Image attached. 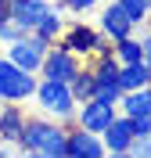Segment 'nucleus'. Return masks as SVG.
I'll return each mask as SVG.
<instances>
[{"instance_id":"12","label":"nucleus","mask_w":151,"mask_h":158,"mask_svg":"<svg viewBox=\"0 0 151 158\" xmlns=\"http://www.w3.org/2000/svg\"><path fill=\"white\" fill-rule=\"evenodd\" d=\"M47 7H50V0H7V22H15L18 29L32 32Z\"/></svg>"},{"instance_id":"9","label":"nucleus","mask_w":151,"mask_h":158,"mask_svg":"<svg viewBox=\"0 0 151 158\" xmlns=\"http://www.w3.org/2000/svg\"><path fill=\"white\" fill-rule=\"evenodd\" d=\"M101 140H104V151H108V155H130L133 140H137V137H133V118H126V115L119 111V115L104 126Z\"/></svg>"},{"instance_id":"7","label":"nucleus","mask_w":151,"mask_h":158,"mask_svg":"<svg viewBox=\"0 0 151 158\" xmlns=\"http://www.w3.org/2000/svg\"><path fill=\"white\" fill-rule=\"evenodd\" d=\"M97 29H101V36L108 40V43H115V40L137 32V25H133L130 15L119 7V0H104V7H101V15H97Z\"/></svg>"},{"instance_id":"4","label":"nucleus","mask_w":151,"mask_h":158,"mask_svg":"<svg viewBox=\"0 0 151 158\" xmlns=\"http://www.w3.org/2000/svg\"><path fill=\"white\" fill-rule=\"evenodd\" d=\"M36 83H40V76L36 72H25L18 69V65H11L4 54H0V101H29L32 94H36Z\"/></svg>"},{"instance_id":"6","label":"nucleus","mask_w":151,"mask_h":158,"mask_svg":"<svg viewBox=\"0 0 151 158\" xmlns=\"http://www.w3.org/2000/svg\"><path fill=\"white\" fill-rule=\"evenodd\" d=\"M79 65H83V58H76V54H72V50H65L61 43H50L47 54H43V61H40V72H36V76H40V79H58V83H69V79L79 72Z\"/></svg>"},{"instance_id":"3","label":"nucleus","mask_w":151,"mask_h":158,"mask_svg":"<svg viewBox=\"0 0 151 158\" xmlns=\"http://www.w3.org/2000/svg\"><path fill=\"white\" fill-rule=\"evenodd\" d=\"M54 43H61L65 50H72L76 58H97L101 50L111 47L108 40L101 36L97 25H86V22H72V25H65V32H61Z\"/></svg>"},{"instance_id":"23","label":"nucleus","mask_w":151,"mask_h":158,"mask_svg":"<svg viewBox=\"0 0 151 158\" xmlns=\"http://www.w3.org/2000/svg\"><path fill=\"white\" fill-rule=\"evenodd\" d=\"M148 22H151V18H148ZM148 32H151V25H148Z\"/></svg>"},{"instance_id":"16","label":"nucleus","mask_w":151,"mask_h":158,"mask_svg":"<svg viewBox=\"0 0 151 158\" xmlns=\"http://www.w3.org/2000/svg\"><path fill=\"white\" fill-rule=\"evenodd\" d=\"M69 90H72V97H76V101H90V97H94L97 83H94V69H90V65H79V72L69 79Z\"/></svg>"},{"instance_id":"2","label":"nucleus","mask_w":151,"mask_h":158,"mask_svg":"<svg viewBox=\"0 0 151 158\" xmlns=\"http://www.w3.org/2000/svg\"><path fill=\"white\" fill-rule=\"evenodd\" d=\"M36 104L47 118H58V122H72L76 118V104L79 101L72 97L69 83H58V79H40L36 83Z\"/></svg>"},{"instance_id":"13","label":"nucleus","mask_w":151,"mask_h":158,"mask_svg":"<svg viewBox=\"0 0 151 158\" xmlns=\"http://www.w3.org/2000/svg\"><path fill=\"white\" fill-rule=\"evenodd\" d=\"M119 111L126 118H151V83L148 86H137V90H122Z\"/></svg>"},{"instance_id":"18","label":"nucleus","mask_w":151,"mask_h":158,"mask_svg":"<svg viewBox=\"0 0 151 158\" xmlns=\"http://www.w3.org/2000/svg\"><path fill=\"white\" fill-rule=\"evenodd\" d=\"M119 97H122L119 83H111V86H97V90H94V101H101V104H111V108H119Z\"/></svg>"},{"instance_id":"24","label":"nucleus","mask_w":151,"mask_h":158,"mask_svg":"<svg viewBox=\"0 0 151 158\" xmlns=\"http://www.w3.org/2000/svg\"><path fill=\"white\" fill-rule=\"evenodd\" d=\"M101 4H104V0H101Z\"/></svg>"},{"instance_id":"8","label":"nucleus","mask_w":151,"mask_h":158,"mask_svg":"<svg viewBox=\"0 0 151 158\" xmlns=\"http://www.w3.org/2000/svg\"><path fill=\"white\" fill-rule=\"evenodd\" d=\"M119 115V108H111V104H101V101H79L76 104V126H83V129H90V133H104V126H108L111 118Z\"/></svg>"},{"instance_id":"5","label":"nucleus","mask_w":151,"mask_h":158,"mask_svg":"<svg viewBox=\"0 0 151 158\" xmlns=\"http://www.w3.org/2000/svg\"><path fill=\"white\" fill-rule=\"evenodd\" d=\"M47 47H50V43L43 36L22 32L15 43H4V58H7L11 65L25 69V72H40V61H43V54H47Z\"/></svg>"},{"instance_id":"19","label":"nucleus","mask_w":151,"mask_h":158,"mask_svg":"<svg viewBox=\"0 0 151 158\" xmlns=\"http://www.w3.org/2000/svg\"><path fill=\"white\" fill-rule=\"evenodd\" d=\"M97 4H101V0H61V7L69 11V15H90Z\"/></svg>"},{"instance_id":"21","label":"nucleus","mask_w":151,"mask_h":158,"mask_svg":"<svg viewBox=\"0 0 151 158\" xmlns=\"http://www.w3.org/2000/svg\"><path fill=\"white\" fill-rule=\"evenodd\" d=\"M141 61L151 65V32H141Z\"/></svg>"},{"instance_id":"14","label":"nucleus","mask_w":151,"mask_h":158,"mask_svg":"<svg viewBox=\"0 0 151 158\" xmlns=\"http://www.w3.org/2000/svg\"><path fill=\"white\" fill-rule=\"evenodd\" d=\"M61 15H65V7H61V0H54V4L40 15V22H36V29H32V32L43 36L47 43H54V40L65 32V18H61Z\"/></svg>"},{"instance_id":"1","label":"nucleus","mask_w":151,"mask_h":158,"mask_svg":"<svg viewBox=\"0 0 151 158\" xmlns=\"http://www.w3.org/2000/svg\"><path fill=\"white\" fill-rule=\"evenodd\" d=\"M65 140H69L65 122L40 115V118H25L22 137H18V151L40 155V158H61V155H65Z\"/></svg>"},{"instance_id":"20","label":"nucleus","mask_w":151,"mask_h":158,"mask_svg":"<svg viewBox=\"0 0 151 158\" xmlns=\"http://www.w3.org/2000/svg\"><path fill=\"white\" fill-rule=\"evenodd\" d=\"M22 32H25V29H18L15 22H7V18H4V22H0V47H4V43H15Z\"/></svg>"},{"instance_id":"22","label":"nucleus","mask_w":151,"mask_h":158,"mask_svg":"<svg viewBox=\"0 0 151 158\" xmlns=\"http://www.w3.org/2000/svg\"><path fill=\"white\" fill-rule=\"evenodd\" d=\"M7 18V0H0V22Z\"/></svg>"},{"instance_id":"10","label":"nucleus","mask_w":151,"mask_h":158,"mask_svg":"<svg viewBox=\"0 0 151 158\" xmlns=\"http://www.w3.org/2000/svg\"><path fill=\"white\" fill-rule=\"evenodd\" d=\"M65 155L69 158H104L108 151H104V140H101V133H90V129H69V140H65Z\"/></svg>"},{"instance_id":"17","label":"nucleus","mask_w":151,"mask_h":158,"mask_svg":"<svg viewBox=\"0 0 151 158\" xmlns=\"http://www.w3.org/2000/svg\"><path fill=\"white\" fill-rule=\"evenodd\" d=\"M111 54H115V61H119V65L141 61V36H137V32H130V36L115 40V43H111Z\"/></svg>"},{"instance_id":"15","label":"nucleus","mask_w":151,"mask_h":158,"mask_svg":"<svg viewBox=\"0 0 151 158\" xmlns=\"http://www.w3.org/2000/svg\"><path fill=\"white\" fill-rule=\"evenodd\" d=\"M151 83V65L144 61H130V65H119V90H137Z\"/></svg>"},{"instance_id":"11","label":"nucleus","mask_w":151,"mask_h":158,"mask_svg":"<svg viewBox=\"0 0 151 158\" xmlns=\"http://www.w3.org/2000/svg\"><path fill=\"white\" fill-rule=\"evenodd\" d=\"M25 126V111L18 101H0V144H11L18 151V137Z\"/></svg>"}]
</instances>
